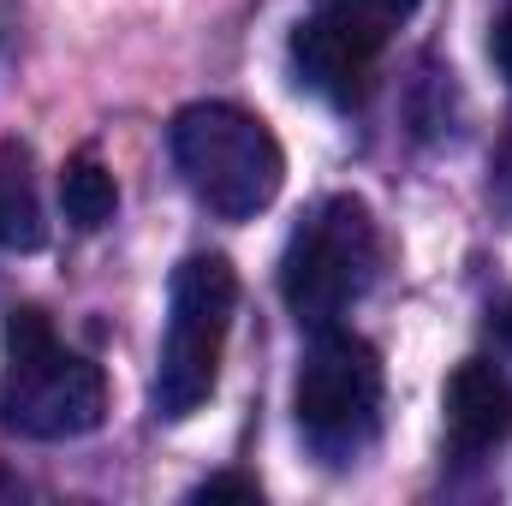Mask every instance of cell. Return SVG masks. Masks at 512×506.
Returning <instances> with one entry per match:
<instances>
[{
	"mask_svg": "<svg viewBox=\"0 0 512 506\" xmlns=\"http://www.w3.org/2000/svg\"><path fill=\"white\" fill-rule=\"evenodd\" d=\"M108 417V376L72 352L54 322L24 304L6 316V370H0V429L24 441H72Z\"/></svg>",
	"mask_w": 512,
	"mask_h": 506,
	"instance_id": "obj_1",
	"label": "cell"
},
{
	"mask_svg": "<svg viewBox=\"0 0 512 506\" xmlns=\"http://www.w3.org/2000/svg\"><path fill=\"white\" fill-rule=\"evenodd\" d=\"M173 167L191 197L221 221H251L280 197L286 155L268 120L233 102H191L173 120Z\"/></svg>",
	"mask_w": 512,
	"mask_h": 506,
	"instance_id": "obj_2",
	"label": "cell"
},
{
	"mask_svg": "<svg viewBox=\"0 0 512 506\" xmlns=\"http://www.w3.org/2000/svg\"><path fill=\"white\" fill-rule=\"evenodd\" d=\"M239 304V274L215 251H197L173 268L167 286V334H161V364H155V417H191L215 381H221V352Z\"/></svg>",
	"mask_w": 512,
	"mask_h": 506,
	"instance_id": "obj_3",
	"label": "cell"
},
{
	"mask_svg": "<svg viewBox=\"0 0 512 506\" xmlns=\"http://www.w3.org/2000/svg\"><path fill=\"white\" fill-rule=\"evenodd\" d=\"M376 221L358 197H328L316 203L280 256V298L298 322L310 328H328L340 322L376 280Z\"/></svg>",
	"mask_w": 512,
	"mask_h": 506,
	"instance_id": "obj_4",
	"label": "cell"
},
{
	"mask_svg": "<svg viewBox=\"0 0 512 506\" xmlns=\"http://www.w3.org/2000/svg\"><path fill=\"white\" fill-rule=\"evenodd\" d=\"M292 411H298V429L304 441L346 465L370 435H376V417H382V358L364 334H346V328H316L304 364H298V387H292Z\"/></svg>",
	"mask_w": 512,
	"mask_h": 506,
	"instance_id": "obj_5",
	"label": "cell"
},
{
	"mask_svg": "<svg viewBox=\"0 0 512 506\" xmlns=\"http://www.w3.org/2000/svg\"><path fill=\"white\" fill-rule=\"evenodd\" d=\"M376 60H382V42L364 36V30H352V24L334 18V12H310V18L292 30V72H298L316 96H328V102H340V108H352V102L370 96Z\"/></svg>",
	"mask_w": 512,
	"mask_h": 506,
	"instance_id": "obj_6",
	"label": "cell"
},
{
	"mask_svg": "<svg viewBox=\"0 0 512 506\" xmlns=\"http://www.w3.org/2000/svg\"><path fill=\"white\" fill-rule=\"evenodd\" d=\"M441 411H447V447L459 459H477L489 447H501L512 429V381L501 376V364L489 358H465L447 393H441Z\"/></svg>",
	"mask_w": 512,
	"mask_h": 506,
	"instance_id": "obj_7",
	"label": "cell"
},
{
	"mask_svg": "<svg viewBox=\"0 0 512 506\" xmlns=\"http://www.w3.org/2000/svg\"><path fill=\"white\" fill-rule=\"evenodd\" d=\"M42 197H36V155L30 143H0V245L6 251H42Z\"/></svg>",
	"mask_w": 512,
	"mask_h": 506,
	"instance_id": "obj_8",
	"label": "cell"
},
{
	"mask_svg": "<svg viewBox=\"0 0 512 506\" xmlns=\"http://www.w3.org/2000/svg\"><path fill=\"white\" fill-rule=\"evenodd\" d=\"M60 203H66V221H72L78 233H96V227L114 221V209H120V185H114V173L84 149V155H72L66 173H60Z\"/></svg>",
	"mask_w": 512,
	"mask_h": 506,
	"instance_id": "obj_9",
	"label": "cell"
},
{
	"mask_svg": "<svg viewBox=\"0 0 512 506\" xmlns=\"http://www.w3.org/2000/svg\"><path fill=\"white\" fill-rule=\"evenodd\" d=\"M316 12H334V18H346L352 30L387 42V30H399V24L417 12V0H316Z\"/></svg>",
	"mask_w": 512,
	"mask_h": 506,
	"instance_id": "obj_10",
	"label": "cell"
},
{
	"mask_svg": "<svg viewBox=\"0 0 512 506\" xmlns=\"http://www.w3.org/2000/svg\"><path fill=\"white\" fill-rule=\"evenodd\" d=\"M197 501H262V489H256V477L227 471V477H209V483H197Z\"/></svg>",
	"mask_w": 512,
	"mask_h": 506,
	"instance_id": "obj_11",
	"label": "cell"
},
{
	"mask_svg": "<svg viewBox=\"0 0 512 506\" xmlns=\"http://www.w3.org/2000/svg\"><path fill=\"white\" fill-rule=\"evenodd\" d=\"M489 48H495V66H501V78L512 84V12L495 24V42H489Z\"/></svg>",
	"mask_w": 512,
	"mask_h": 506,
	"instance_id": "obj_12",
	"label": "cell"
},
{
	"mask_svg": "<svg viewBox=\"0 0 512 506\" xmlns=\"http://www.w3.org/2000/svg\"><path fill=\"white\" fill-rule=\"evenodd\" d=\"M495 179H501V197L512 203V137H507V149H501V167H495Z\"/></svg>",
	"mask_w": 512,
	"mask_h": 506,
	"instance_id": "obj_13",
	"label": "cell"
},
{
	"mask_svg": "<svg viewBox=\"0 0 512 506\" xmlns=\"http://www.w3.org/2000/svg\"><path fill=\"white\" fill-rule=\"evenodd\" d=\"M501 340H507V346H512V304H507V310H501Z\"/></svg>",
	"mask_w": 512,
	"mask_h": 506,
	"instance_id": "obj_14",
	"label": "cell"
}]
</instances>
